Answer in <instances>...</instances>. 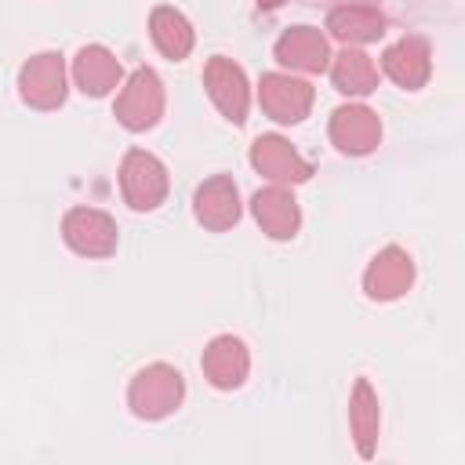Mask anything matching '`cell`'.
Listing matches in <instances>:
<instances>
[{"instance_id":"5bb4252c","label":"cell","mask_w":465,"mask_h":465,"mask_svg":"<svg viewBox=\"0 0 465 465\" xmlns=\"http://www.w3.org/2000/svg\"><path fill=\"white\" fill-rule=\"evenodd\" d=\"M251 214L269 240H294L302 229V207L291 185H265L251 196Z\"/></svg>"},{"instance_id":"4fadbf2b","label":"cell","mask_w":465,"mask_h":465,"mask_svg":"<svg viewBox=\"0 0 465 465\" xmlns=\"http://www.w3.org/2000/svg\"><path fill=\"white\" fill-rule=\"evenodd\" d=\"M69 73H73L76 91L87 94V98H105V94H113L124 84L120 58L109 47H102V44H84L73 54V69Z\"/></svg>"},{"instance_id":"5b68a950","label":"cell","mask_w":465,"mask_h":465,"mask_svg":"<svg viewBox=\"0 0 465 465\" xmlns=\"http://www.w3.org/2000/svg\"><path fill=\"white\" fill-rule=\"evenodd\" d=\"M62 240L80 258H109L116 254L120 229L116 218L98 207H69L62 218Z\"/></svg>"},{"instance_id":"d6986e66","label":"cell","mask_w":465,"mask_h":465,"mask_svg":"<svg viewBox=\"0 0 465 465\" xmlns=\"http://www.w3.org/2000/svg\"><path fill=\"white\" fill-rule=\"evenodd\" d=\"M349 429H352V443L360 450V458H374L378 450V429H381V407H378V392L371 389L367 378H356L352 396H349Z\"/></svg>"},{"instance_id":"ffe728a7","label":"cell","mask_w":465,"mask_h":465,"mask_svg":"<svg viewBox=\"0 0 465 465\" xmlns=\"http://www.w3.org/2000/svg\"><path fill=\"white\" fill-rule=\"evenodd\" d=\"M327 69H331L334 91H341L349 98H367L371 91H378V65L360 47H345V51L331 54V65Z\"/></svg>"},{"instance_id":"44dd1931","label":"cell","mask_w":465,"mask_h":465,"mask_svg":"<svg viewBox=\"0 0 465 465\" xmlns=\"http://www.w3.org/2000/svg\"><path fill=\"white\" fill-rule=\"evenodd\" d=\"M258 4V11H276L280 4H287V0H254Z\"/></svg>"},{"instance_id":"30bf717a","label":"cell","mask_w":465,"mask_h":465,"mask_svg":"<svg viewBox=\"0 0 465 465\" xmlns=\"http://www.w3.org/2000/svg\"><path fill=\"white\" fill-rule=\"evenodd\" d=\"M411 283H414V258L396 243L381 247L363 269V294L371 302H396L411 291Z\"/></svg>"},{"instance_id":"ba28073f","label":"cell","mask_w":465,"mask_h":465,"mask_svg":"<svg viewBox=\"0 0 465 465\" xmlns=\"http://www.w3.org/2000/svg\"><path fill=\"white\" fill-rule=\"evenodd\" d=\"M327 134H331V145L338 153H345V156H367L381 142V120H378V113L371 105L349 102V105H338L331 113Z\"/></svg>"},{"instance_id":"277c9868","label":"cell","mask_w":465,"mask_h":465,"mask_svg":"<svg viewBox=\"0 0 465 465\" xmlns=\"http://www.w3.org/2000/svg\"><path fill=\"white\" fill-rule=\"evenodd\" d=\"M18 94L29 109H40V113L58 109L69 94L65 58L58 51H40V54L25 58L18 69Z\"/></svg>"},{"instance_id":"8fae6325","label":"cell","mask_w":465,"mask_h":465,"mask_svg":"<svg viewBox=\"0 0 465 465\" xmlns=\"http://www.w3.org/2000/svg\"><path fill=\"white\" fill-rule=\"evenodd\" d=\"M272 58L291 73H323L331 65V44L316 25H291L272 44Z\"/></svg>"},{"instance_id":"3957f363","label":"cell","mask_w":465,"mask_h":465,"mask_svg":"<svg viewBox=\"0 0 465 465\" xmlns=\"http://www.w3.org/2000/svg\"><path fill=\"white\" fill-rule=\"evenodd\" d=\"M171 178L160 156L149 149H127L120 160V193L131 211H156L167 200Z\"/></svg>"},{"instance_id":"9a60e30c","label":"cell","mask_w":465,"mask_h":465,"mask_svg":"<svg viewBox=\"0 0 465 465\" xmlns=\"http://www.w3.org/2000/svg\"><path fill=\"white\" fill-rule=\"evenodd\" d=\"M200 371L214 389H240L251 374V352L236 334H218L200 356Z\"/></svg>"},{"instance_id":"52a82bcc","label":"cell","mask_w":465,"mask_h":465,"mask_svg":"<svg viewBox=\"0 0 465 465\" xmlns=\"http://www.w3.org/2000/svg\"><path fill=\"white\" fill-rule=\"evenodd\" d=\"M203 87L214 102V109L229 120V124H243L247 120V109H251V84H247V73L225 58V54H211L207 65H203Z\"/></svg>"},{"instance_id":"2e32d148","label":"cell","mask_w":465,"mask_h":465,"mask_svg":"<svg viewBox=\"0 0 465 465\" xmlns=\"http://www.w3.org/2000/svg\"><path fill=\"white\" fill-rule=\"evenodd\" d=\"M381 73L403 87V91H418L425 87L429 73H432V51L425 36H400L396 44L385 47L381 54Z\"/></svg>"},{"instance_id":"9c48e42d","label":"cell","mask_w":465,"mask_h":465,"mask_svg":"<svg viewBox=\"0 0 465 465\" xmlns=\"http://www.w3.org/2000/svg\"><path fill=\"white\" fill-rule=\"evenodd\" d=\"M251 167L269 178L272 185H302L312 178V163L283 138V134H262L251 145Z\"/></svg>"},{"instance_id":"6da1fadb","label":"cell","mask_w":465,"mask_h":465,"mask_svg":"<svg viewBox=\"0 0 465 465\" xmlns=\"http://www.w3.org/2000/svg\"><path fill=\"white\" fill-rule=\"evenodd\" d=\"M182 400H185V378L171 363H149L127 385V407L142 421H160L174 414Z\"/></svg>"},{"instance_id":"8992f818","label":"cell","mask_w":465,"mask_h":465,"mask_svg":"<svg viewBox=\"0 0 465 465\" xmlns=\"http://www.w3.org/2000/svg\"><path fill=\"white\" fill-rule=\"evenodd\" d=\"M312 102H316L312 84L294 73H265L258 80V105L276 124H302Z\"/></svg>"},{"instance_id":"ac0fdd59","label":"cell","mask_w":465,"mask_h":465,"mask_svg":"<svg viewBox=\"0 0 465 465\" xmlns=\"http://www.w3.org/2000/svg\"><path fill=\"white\" fill-rule=\"evenodd\" d=\"M149 36H153V47H156L163 58H171V62L189 58V51H193V44H196L193 22H189L178 7H171V4H160V7L149 11Z\"/></svg>"},{"instance_id":"7a4b0ae2","label":"cell","mask_w":465,"mask_h":465,"mask_svg":"<svg viewBox=\"0 0 465 465\" xmlns=\"http://www.w3.org/2000/svg\"><path fill=\"white\" fill-rule=\"evenodd\" d=\"M163 105H167V94H163V80H160V73L149 69V65H138V69L120 84L113 116H116L120 127L142 134V131H149V127L160 124Z\"/></svg>"},{"instance_id":"e0dca14e","label":"cell","mask_w":465,"mask_h":465,"mask_svg":"<svg viewBox=\"0 0 465 465\" xmlns=\"http://www.w3.org/2000/svg\"><path fill=\"white\" fill-rule=\"evenodd\" d=\"M385 15L371 4H341L327 15V33L345 47H363L385 36Z\"/></svg>"},{"instance_id":"7c38bea8","label":"cell","mask_w":465,"mask_h":465,"mask_svg":"<svg viewBox=\"0 0 465 465\" xmlns=\"http://www.w3.org/2000/svg\"><path fill=\"white\" fill-rule=\"evenodd\" d=\"M193 214H196V222H200L203 229H211V232L232 229V225L240 222V214H243L236 182H232L229 174H214V178L200 182L196 193H193Z\"/></svg>"}]
</instances>
